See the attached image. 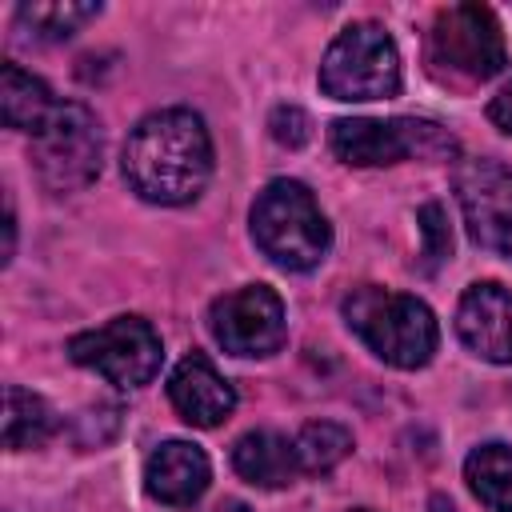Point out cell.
Returning a JSON list of instances; mask_svg holds the SVG:
<instances>
[{"label": "cell", "mask_w": 512, "mask_h": 512, "mask_svg": "<svg viewBox=\"0 0 512 512\" xmlns=\"http://www.w3.org/2000/svg\"><path fill=\"white\" fill-rule=\"evenodd\" d=\"M232 468L240 480L256 484V488H284L296 480L300 460H296V444L272 428H252L232 444Z\"/></svg>", "instance_id": "obj_14"}, {"label": "cell", "mask_w": 512, "mask_h": 512, "mask_svg": "<svg viewBox=\"0 0 512 512\" xmlns=\"http://www.w3.org/2000/svg\"><path fill=\"white\" fill-rule=\"evenodd\" d=\"M416 224H420V256H424V268L432 272V268L444 264L448 252H452V232H448L444 208H440V204H424V208L416 212Z\"/></svg>", "instance_id": "obj_20"}, {"label": "cell", "mask_w": 512, "mask_h": 512, "mask_svg": "<svg viewBox=\"0 0 512 512\" xmlns=\"http://www.w3.org/2000/svg\"><path fill=\"white\" fill-rule=\"evenodd\" d=\"M252 240L256 248L288 268V272H308L316 268L328 248H332V228L316 204V196L300 180H268L264 192L252 204Z\"/></svg>", "instance_id": "obj_3"}, {"label": "cell", "mask_w": 512, "mask_h": 512, "mask_svg": "<svg viewBox=\"0 0 512 512\" xmlns=\"http://www.w3.org/2000/svg\"><path fill=\"white\" fill-rule=\"evenodd\" d=\"M208 480H212V464L188 440H164L144 460V488H148V496L160 500V504H172V508L196 504L204 496Z\"/></svg>", "instance_id": "obj_13"}, {"label": "cell", "mask_w": 512, "mask_h": 512, "mask_svg": "<svg viewBox=\"0 0 512 512\" xmlns=\"http://www.w3.org/2000/svg\"><path fill=\"white\" fill-rule=\"evenodd\" d=\"M208 332L232 356H272L288 336L284 300L268 284H244L212 304Z\"/></svg>", "instance_id": "obj_10"}, {"label": "cell", "mask_w": 512, "mask_h": 512, "mask_svg": "<svg viewBox=\"0 0 512 512\" xmlns=\"http://www.w3.org/2000/svg\"><path fill=\"white\" fill-rule=\"evenodd\" d=\"M68 356L116 388H144L164 360L160 332L144 316H116L68 340Z\"/></svg>", "instance_id": "obj_8"}, {"label": "cell", "mask_w": 512, "mask_h": 512, "mask_svg": "<svg viewBox=\"0 0 512 512\" xmlns=\"http://www.w3.org/2000/svg\"><path fill=\"white\" fill-rule=\"evenodd\" d=\"M456 332L468 352L492 364H512V292L496 280L464 288L456 304Z\"/></svg>", "instance_id": "obj_11"}, {"label": "cell", "mask_w": 512, "mask_h": 512, "mask_svg": "<svg viewBox=\"0 0 512 512\" xmlns=\"http://www.w3.org/2000/svg\"><path fill=\"white\" fill-rule=\"evenodd\" d=\"M352 512H368V508H352Z\"/></svg>", "instance_id": "obj_26"}, {"label": "cell", "mask_w": 512, "mask_h": 512, "mask_svg": "<svg viewBox=\"0 0 512 512\" xmlns=\"http://www.w3.org/2000/svg\"><path fill=\"white\" fill-rule=\"evenodd\" d=\"M52 432H56L52 408H48L36 392H28V388H20V384H8V392H4V444H8L12 452H20V448H40Z\"/></svg>", "instance_id": "obj_17"}, {"label": "cell", "mask_w": 512, "mask_h": 512, "mask_svg": "<svg viewBox=\"0 0 512 512\" xmlns=\"http://www.w3.org/2000/svg\"><path fill=\"white\" fill-rule=\"evenodd\" d=\"M96 16H100V4H76V0H32L16 8V24L32 40H44V44L68 40Z\"/></svg>", "instance_id": "obj_18"}, {"label": "cell", "mask_w": 512, "mask_h": 512, "mask_svg": "<svg viewBox=\"0 0 512 512\" xmlns=\"http://www.w3.org/2000/svg\"><path fill=\"white\" fill-rule=\"evenodd\" d=\"M464 480L488 512H512V448L480 444L464 460Z\"/></svg>", "instance_id": "obj_16"}, {"label": "cell", "mask_w": 512, "mask_h": 512, "mask_svg": "<svg viewBox=\"0 0 512 512\" xmlns=\"http://www.w3.org/2000/svg\"><path fill=\"white\" fill-rule=\"evenodd\" d=\"M104 136L92 108L56 100L52 116L32 136V164L48 192H80L100 176Z\"/></svg>", "instance_id": "obj_6"}, {"label": "cell", "mask_w": 512, "mask_h": 512, "mask_svg": "<svg viewBox=\"0 0 512 512\" xmlns=\"http://www.w3.org/2000/svg\"><path fill=\"white\" fill-rule=\"evenodd\" d=\"M488 120H492L500 132L512 136V80L492 96V104H488Z\"/></svg>", "instance_id": "obj_22"}, {"label": "cell", "mask_w": 512, "mask_h": 512, "mask_svg": "<svg viewBox=\"0 0 512 512\" xmlns=\"http://www.w3.org/2000/svg\"><path fill=\"white\" fill-rule=\"evenodd\" d=\"M452 184L468 236L480 248L512 260V168L488 156H468L456 164Z\"/></svg>", "instance_id": "obj_9"}, {"label": "cell", "mask_w": 512, "mask_h": 512, "mask_svg": "<svg viewBox=\"0 0 512 512\" xmlns=\"http://www.w3.org/2000/svg\"><path fill=\"white\" fill-rule=\"evenodd\" d=\"M328 144L352 168H384V164H400L408 156L444 160V156L456 152V140L440 124L412 120V116H400V120H368V116L336 120L328 128Z\"/></svg>", "instance_id": "obj_7"}, {"label": "cell", "mask_w": 512, "mask_h": 512, "mask_svg": "<svg viewBox=\"0 0 512 512\" xmlns=\"http://www.w3.org/2000/svg\"><path fill=\"white\" fill-rule=\"evenodd\" d=\"M268 132H272L276 144H284V148H300V144H308V136H312V120H308L304 108H296V104H280V108L268 116Z\"/></svg>", "instance_id": "obj_21"}, {"label": "cell", "mask_w": 512, "mask_h": 512, "mask_svg": "<svg viewBox=\"0 0 512 512\" xmlns=\"http://www.w3.org/2000/svg\"><path fill=\"white\" fill-rule=\"evenodd\" d=\"M52 108H56V96L48 92V84L40 76L24 72L12 60L0 68V116L8 128L36 136L40 124L52 116Z\"/></svg>", "instance_id": "obj_15"}, {"label": "cell", "mask_w": 512, "mask_h": 512, "mask_svg": "<svg viewBox=\"0 0 512 512\" xmlns=\"http://www.w3.org/2000/svg\"><path fill=\"white\" fill-rule=\"evenodd\" d=\"M216 512H252V508H248L244 500H224V504H220Z\"/></svg>", "instance_id": "obj_25"}, {"label": "cell", "mask_w": 512, "mask_h": 512, "mask_svg": "<svg viewBox=\"0 0 512 512\" xmlns=\"http://www.w3.org/2000/svg\"><path fill=\"white\" fill-rule=\"evenodd\" d=\"M12 248H16V216H12V204H8V220H4V260H12Z\"/></svg>", "instance_id": "obj_23"}, {"label": "cell", "mask_w": 512, "mask_h": 512, "mask_svg": "<svg viewBox=\"0 0 512 512\" xmlns=\"http://www.w3.org/2000/svg\"><path fill=\"white\" fill-rule=\"evenodd\" d=\"M168 400L180 412V420L196 428H216L236 408V388L216 372V364L200 352L184 356L168 376Z\"/></svg>", "instance_id": "obj_12"}, {"label": "cell", "mask_w": 512, "mask_h": 512, "mask_svg": "<svg viewBox=\"0 0 512 512\" xmlns=\"http://www.w3.org/2000/svg\"><path fill=\"white\" fill-rule=\"evenodd\" d=\"M320 88L332 100L364 104L400 92V52L388 28L360 20L348 24L320 60Z\"/></svg>", "instance_id": "obj_5"}, {"label": "cell", "mask_w": 512, "mask_h": 512, "mask_svg": "<svg viewBox=\"0 0 512 512\" xmlns=\"http://www.w3.org/2000/svg\"><path fill=\"white\" fill-rule=\"evenodd\" d=\"M124 180L148 204H192L212 180V140L192 108L148 112L124 144Z\"/></svg>", "instance_id": "obj_1"}, {"label": "cell", "mask_w": 512, "mask_h": 512, "mask_svg": "<svg viewBox=\"0 0 512 512\" xmlns=\"http://www.w3.org/2000/svg\"><path fill=\"white\" fill-rule=\"evenodd\" d=\"M428 512H456V504H452L444 492H436V496L428 500Z\"/></svg>", "instance_id": "obj_24"}, {"label": "cell", "mask_w": 512, "mask_h": 512, "mask_svg": "<svg viewBox=\"0 0 512 512\" xmlns=\"http://www.w3.org/2000/svg\"><path fill=\"white\" fill-rule=\"evenodd\" d=\"M344 320L384 364L404 368V372L424 368L440 344L432 308L408 292L360 284L344 296Z\"/></svg>", "instance_id": "obj_2"}, {"label": "cell", "mask_w": 512, "mask_h": 512, "mask_svg": "<svg viewBox=\"0 0 512 512\" xmlns=\"http://www.w3.org/2000/svg\"><path fill=\"white\" fill-rule=\"evenodd\" d=\"M296 460H300V472L308 476H324L332 472L348 452H352V432L336 420H308L300 432H296Z\"/></svg>", "instance_id": "obj_19"}, {"label": "cell", "mask_w": 512, "mask_h": 512, "mask_svg": "<svg viewBox=\"0 0 512 512\" xmlns=\"http://www.w3.org/2000/svg\"><path fill=\"white\" fill-rule=\"evenodd\" d=\"M424 60H428V72L444 88H460V92L500 76L508 64V48H504L496 12L484 4L440 8L428 28Z\"/></svg>", "instance_id": "obj_4"}]
</instances>
